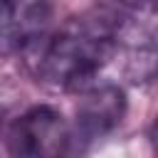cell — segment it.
<instances>
[{
  "label": "cell",
  "instance_id": "cell-1",
  "mask_svg": "<svg viewBox=\"0 0 158 158\" xmlns=\"http://www.w3.org/2000/svg\"><path fill=\"white\" fill-rule=\"evenodd\" d=\"M114 30L104 20L64 25L40 52V77L59 89H81L114 54Z\"/></svg>",
  "mask_w": 158,
  "mask_h": 158
},
{
  "label": "cell",
  "instance_id": "cell-2",
  "mask_svg": "<svg viewBox=\"0 0 158 158\" xmlns=\"http://www.w3.org/2000/svg\"><path fill=\"white\" fill-rule=\"evenodd\" d=\"M67 138L62 114L49 106H35L12 128V153L15 158H62Z\"/></svg>",
  "mask_w": 158,
  "mask_h": 158
},
{
  "label": "cell",
  "instance_id": "cell-3",
  "mask_svg": "<svg viewBox=\"0 0 158 158\" xmlns=\"http://www.w3.org/2000/svg\"><path fill=\"white\" fill-rule=\"evenodd\" d=\"M123 109H126V99L121 89L116 86L94 89L77 111V128L86 141L99 138L121 121Z\"/></svg>",
  "mask_w": 158,
  "mask_h": 158
},
{
  "label": "cell",
  "instance_id": "cell-4",
  "mask_svg": "<svg viewBox=\"0 0 158 158\" xmlns=\"http://www.w3.org/2000/svg\"><path fill=\"white\" fill-rule=\"evenodd\" d=\"M27 44L25 27L10 0H0V54H15Z\"/></svg>",
  "mask_w": 158,
  "mask_h": 158
},
{
  "label": "cell",
  "instance_id": "cell-5",
  "mask_svg": "<svg viewBox=\"0 0 158 158\" xmlns=\"http://www.w3.org/2000/svg\"><path fill=\"white\" fill-rule=\"evenodd\" d=\"M121 2H141V0H121Z\"/></svg>",
  "mask_w": 158,
  "mask_h": 158
}]
</instances>
